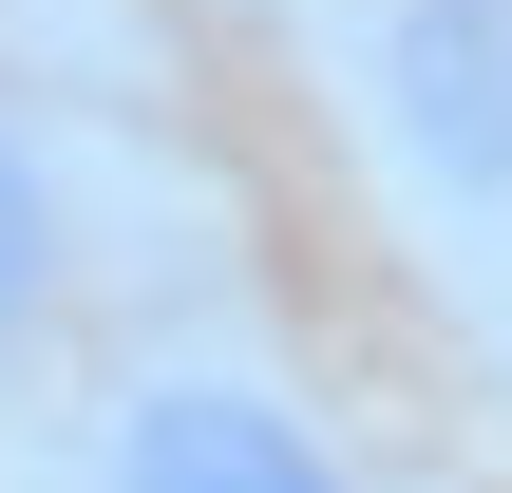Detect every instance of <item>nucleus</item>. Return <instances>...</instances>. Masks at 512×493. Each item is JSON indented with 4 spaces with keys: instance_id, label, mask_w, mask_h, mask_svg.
Here are the masks:
<instances>
[{
    "instance_id": "f257e3e1",
    "label": "nucleus",
    "mask_w": 512,
    "mask_h": 493,
    "mask_svg": "<svg viewBox=\"0 0 512 493\" xmlns=\"http://www.w3.org/2000/svg\"><path fill=\"white\" fill-rule=\"evenodd\" d=\"M361 114H380V171L512 266V0H361Z\"/></svg>"
},
{
    "instance_id": "7ed1b4c3",
    "label": "nucleus",
    "mask_w": 512,
    "mask_h": 493,
    "mask_svg": "<svg viewBox=\"0 0 512 493\" xmlns=\"http://www.w3.org/2000/svg\"><path fill=\"white\" fill-rule=\"evenodd\" d=\"M38 285H57V190H38V152L0 133V342L38 323Z\"/></svg>"
},
{
    "instance_id": "f03ea898",
    "label": "nucleus",
    "mask_w": 512,
    "mask_h": 493,
    "mask_svg": "<svg viewBox=\"0 0 512 493\" xmlns=\"http://www.w3.org/2000/svg\"><path fill=\"white\" fill-rule=\"evenodd\" d=\"M114 493H342V456L266 380H152L114 418Z\"/></svg>"
}]
</instances>
